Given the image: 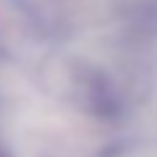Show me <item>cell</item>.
I'll list each match as a JSON object with an SVG mask.
<instances>
[{"instance_id":"obj_1","label":"cell","mask_w":157,"mask_h":157,"mask_svg":"<svg viewBox=\"0 0 157 157\" xmlns=\"http://www.w3.org/2000/svg\"><path fill=\"white\" fill-rule=\"evenodd\" d=\"M73 94L78 105L100 118H115L123 110V89L100 66L78 63L73 68Z\"/></svg>"},{"instance_id":"obj_2","label":"cell","mask_w":157,"mask_h":157,"mask_svg":"<svg viewBox=\"0 0 157 157\" xmlns=\"http://www.w3.org/2000/svg\"><path fill=\"white\" fill-rule=\"evenodd\" d=\"M0 157H8V152H6V149H3V147H0Z\"/></svg>"}]
</instances>
